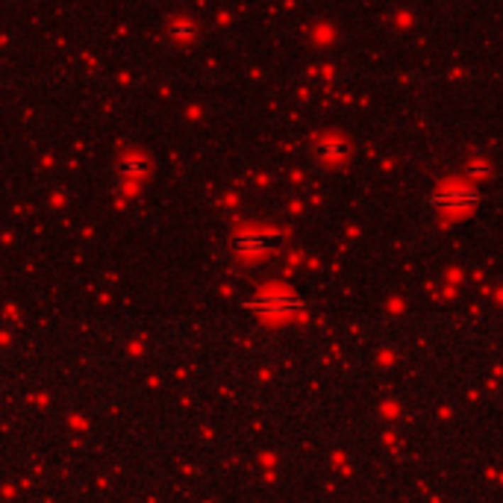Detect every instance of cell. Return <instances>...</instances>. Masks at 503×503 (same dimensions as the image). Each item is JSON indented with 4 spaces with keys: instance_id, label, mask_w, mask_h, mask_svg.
<instances>
[{
    "instance_id": "cell-1",
    "label": "cell",
    "mask_w": 503,
    "mask_h": 503,
    "mask_svg": "<svg viewBox=\"0 0 503 503\" xmlns=\"http://www.w3.org/2000/svg\"><path fill=\"white\" fill-rule=\"evenodd\" d=\"M482 200L480 189L471 186H451V189H438L436 194L427 197V204L438 212H468Z\"/></svg>"
},
{
    "instance_id": "cell-2",
    "label": "cell",
    "mask_w": 503,
    "mask_h": 503,
    "mask_svg": "<svg viewBox=\"0 0 503 503\" xmlns=\"http://www.w3.org/2000/svg\"><path fill=\"white\" fill-rule=\"evenodd\" d=\"M309 156L318 165H336V162H341V159L350 156V145L341 142V138H321V142H315L309 148Z\"/></svg>"
},
{
    "instance_id": "cell-3",
    "label": "cell",
    "mask_w": 503,
    "mask_h": 503,
    "mask_svg": "<svg viewBox=\"0 0 503 503\" xmlns=\"http://www.w3.org/2000/svg\"><path fill=\"white\" fill-rule=\"evenodd\" d=\"M274 241H277L274 233H241V236H236L233 248L245 256H253V253H265Z\"/></svg>"
},
{
    "instance_id": "cell-4",
    "label": "cell",
    "mask_w": 503,
    "mask_h": 503,
    "mask_svg": "<svg viewBox=\"0 0 503 503\" xmlns=\"http://www.w3.org/2000/svg\"><path fill=\"white\" fill-rule=\"evenodd\" d=\"M145 171H148V162L142 156H121V162H118L121 177H142Z\"/></svg>"
},
{
    "instance_id": "cell-5",
    "label": "cell",
    "mask_w": 503,
    "mask_h": 503,
    "mask_svg": "<svg viewBox=\"0 0 503 503\" xmlns=\"http://www.w3.org/2000/svg\"><path fill=\"white\" fill-rule=\"evenodd\" d=\"M192 35H194V27L186 21H177L168 27V38H174V42H183V38H192Z\"/></svg>"
},
{
    "instance_id": "cell-6",
    "label": "cell",
    "mask_w": 503,
    "mask_h": 503,
    "mask_svg": "<svg viewBox=\"0 0 503 503\" xmlns=\"http://www.w3.org/2000/svg\"><path fill=\"white\" fill-rule=\"evenodd\" d=\"M468 174H471V177H489V174H492V168H489L486 162H474V165L468 168Z\"/></svg>"
}]
</instances>
